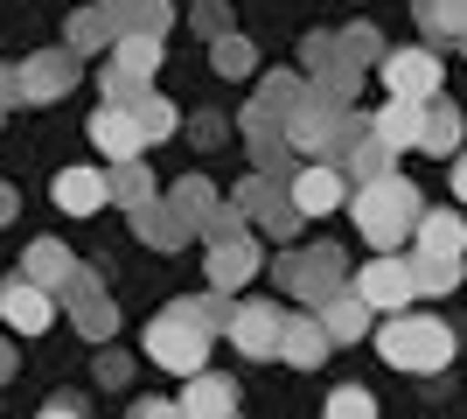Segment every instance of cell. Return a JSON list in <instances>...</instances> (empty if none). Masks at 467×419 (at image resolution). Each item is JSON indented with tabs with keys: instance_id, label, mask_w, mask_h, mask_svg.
<instances>
[{
	"instance_id": "27",
	"label": "cell",
	"mask_w": 467,
	"mask_h": 419,
	"mask_svg": "<svg viewBox=\"0 0 467 419\" xmlns=\"http://www.w3.org/2000/svg\"><path fill=\"white\" fill-rule=\"evenodd\" d=\"M63 42H70L78 57H91V49H105V42H119V36H112V15H105V0L70 15V36H63Z\"/></svg>"
},
{
	"instance_id": "49",
	"label": "cell",
	"mask_w": 467,
	"mask_h": 419,
	"mask_svg": "<svg viewBox=\"0 0 467 419\" xmlns=\"http://www.w3.org/2000/svg\"><path fill=\"white\" fill-rule=\"evenodd\" d=\"M461 49H467V36H461Z\"/></svg>"
},
{
	"instance_id": "39",
	"label": "cell",
	"mask_w": 467,
	"mask_h": 419,
	"mask_svg": "<svg viewBox=\"0 0 467 419\" xmlns=\"http://www.w3.org/2000/svg\"><path fill=\"white\" fill-rule=\"evenodd\" d=\"M189 133H195V147H223V140H231V120L202 112V120H189Z\"/></svg>"
},
{
	"instance_id": "47",
	"label": "cell",
	"mask_w": 467,
	"mask_h": 419,
	"mask_svg": "<svg viewBox=\"0 0 467 419\" xmlns=\"http://www.w3.org/2000/svg\"><path fill=\"white\" fill-rule=\"evenodd\" d=\"M440 7H461V15H467V0H440Z\"/></svg>"
},
{
	"instance_id": "5",
	"label": "cell",
	"mask_w": 467,
	"mask_h": 419,
	"mask_svg": "<svg viewBox=\"0 0 467 419\" xmlns=\"http://www.w3.org/2000/svg\"><path fill=\"white\" fill-rule=\"evenodd\" d=\"M349 168L342 161H307L300 175H286V196H293V210L300 217H335L342 203H349Z\"/></svg>"
},
{
	"instance_id": "18",
	"label": "cell",
	"mask_w": 467,
	"mask_h": 419,
	"mask_svg": "<svg viewBox=\"0 0 467 419\" xmlns=\"http://www.w3.org/2000/svg\"><path fill=\"white\" fill-rule=\"evenodd\" d=\"M133 238H140V245H154V252H182L195 231L182 224L175 203H161V196H154V203H140V210H133Z\"/></svg>"
},
{
	"instance_id": "30",
	"label": "cell",
	"mask_w": 467,
	"mask_h": 419,
	"mask_svg": "<svg viewBox=\"0 0 467 419\" xmlns=\"http://www.w3.org/2000/svg\"><path fill=\"white\" fill-rule=\"evenodd\" d=\"M112 203H126V210L154 203V175H147L140 161H112Z\"/></svg>"
},
{
	"instance_id": "50",
	"label": "cell",
	"mask_w": 467,
	"mask_h": 419,
	"mask_svg": "<svg viewBox=\"0 0 467 419\" xmlns=\"http://www.w3.org/2000/svg\"><path fill=\"white\" fill-rule=\"evenodd\" d=\"M231 419H237V413H231Z\"/></svg>"
},
{
	"instance_id": "36",
	"label": "cell",
	"mask_w": 467,
	"mask_h": 419,
	"mask_svg": "<svg viewBox=\"0 0 467 419\" xmlns=\"http://www.w3.org/2000/svg\"><path fill=\"white\" fill-rule=\"evenodd\" d=\"M328 419H377V399L363 384H342V392H328Z\"/></svg>"
},
{
	"instance_id": "8",
	"label": "cell",
	"mask_w": 467,
	"mask_h": 419,
	"mask_svg": "<svg viewBox=\"0 0 467 419\" xmlns=\"http://www.w3.org/2000/svg\"><path fill=\"white\" fill-rule=\"evenodd\" d=\"M377 70H384L390 99H411V105L440 99V49H432V42H419V49H390Z\"/></svg>"
},
{
	"instance_id": "48",
	"label": "cell",
	"mask_w": 467,
	"mask_h": 419,
	"mask_svg": "<svg viewBox=\"0 0 467 419\" xmlns=\"http://www.w3.org/2000/svg\"><path fill=\"white\" fill-rule=\"evenodd\" d=\"M0 126H7V105H0Z\"/></svg>"
},
{
	"instance_id": "33",
	"label": "cell",
	"mask_w": 467,
	"mask_h": 419,
	"mask_svg": "<svg viewBox=\"0 0 467 419\" xmlns=\"http://www.w3.org/2000/svg\"><path fill=\"white\" fill-rule=\"evenodd\" d=\"M335 42H342V57H349V63H363V70H377V63L390 57L384 42H377V28H370V21H356V28H342Z\"/></svg>"
},
{
	"instance_id": "15",
	"label": "cell",
	"mask_w": 467,
	"mask_h": 419,
	"mask_svg": "<svg viewBox=\"0 0 467 419\" xmlns=\"http://www.w3.org/2000/svg\"><path fill=\"white\" fill-rule=\"evenodd\" d=\"M258 266H265V252H258V238H223V245H210V259H202V273H210V287H223V294H237L244 279H258Z\"/></svg>"
},
{
	"instance_id": "24",
	"label": "cell",
	"mask_w": 467,
	"mask_h": 419,
	"mask_svg": "<svg viewBox=\"0 0 467 419\" xmlns=\"http://www.w3.org/2000/svg\"><path fill=\"white\" fill-rule=\"evenodd\" d=\"M419 126H426V105H411V99H384V112L370 120V133H377V140H390V147L405 154V147H419Z\"/></svg>"
},
{
	"instance_id": "37",
	"label": "cell",
	"mask_w": 467,
	"mask_h": 419,
	"mask_svg": "<svg viewBox=\"0 0 467 419\" xmlns=\"http://www.w3.org/2000/svg\"><path fill=\"white\" fill-rule=\"evenodd\" d=\"M189 21H195V36H202V42L231 36V0H202V7H189Z\"/></svg>"
},
{
	"instance_id": "31",
	"label": "cell",
	"mask_w": 467,
	"mask_h": 419,
	"mask_svg": "<svg viewBox=\"0 0 467 419\" xmlns=\"http://www.w3.org/2000/svg\"><path fill=\"white\" fill-rule=\"evenodd\" d=\"M133 112H140V126H147V147H154V140H175V133H182V112L161 99V91H147Z\"/></svg>"
},
{
	"instance_id": "6",
	"label": "cell",
	"mask_w": 467,
	"mask_h": 419,
	"mask_svg": "<svg viewBox=\"0 0 467 419\" xmlns=\"http://www.w3.org/2000/svg\"><path fill=\"white\" fill-rule=\"evenodd\" d=\"M349 287L370 300V308H384V315H405L411 300H419V273H411V259H398V252H377Z\"/></svg>"
},
{
	"instance_id": "25",
	"label": "cell",
	"mask_w": 467,
	"mask_h": 419,
	"mask_svg": "<svg viewBox=\"0 0 467 419\" xmlns=\"http://www.w3.org/2000/svg\"><path fill=\"white\" fill-rule=\"evenodd\" d=\"M112 63L154 84V70L168 63V36H119V42H112Z\"/></svg>"
},
{
	"instance_id": "23",
	"label": "cell",
	"mask_w": 467,
	"mask_h": 419,
	"mask_svg": "<svg viewBox=\"0 0 467 419\" xmlns=\"http://www.w3.org/2000/svg\"><path fill=\"white\" fill-rule=\"evenodd\" d=\"M279 357L293 363V371H314V363L328 357V329L314 315H286V342H279Z\"/></svg>"
},
{
	"instance_id": "19",
	"label": "cell",
	"mask_w": 467,
	"mask_h": 419,
	"mask_svg": "<svg viewBox=\"0 0 467 419\" xmlns=\"http://www.w3.org/2000/svg\"><path fill=\"white\" fill-rule=\"evenodd\" d=\"M411 245H419L426 259H461L467 252V217L461 210H426L419 231H411Z\"/></svg>"
},
{
	"instance_id": "34",
	"label": "cell",
	"mask_w": 467,
	"mask_h": 419,
	"mask_svg": "<svg viewBox=\"0 0 467 419\" xmlns=\"http://www.w3.org/2000/svg\"><path fill=\"white\" fill-rule=\"evenodd\" d=\"M189 308H195V321H202L210 336H231V321H237V300L223 294V287H210V294H202V300H189Z\"/></svg>"
},
{
	"instance_id": "40",
	"label": "cell",
	"mask_w": 467,
	"mask_h": 419,
	"mask_svg": "<svg viewBox=\"0 0 467 419\" xmlns=\"http://www.w3.org/2000/svg\"><path fill=\"white\" fill-rule=\"evenodd\" d=\"M0 105H28V78H21V63H0Z\"/></svg>"
},
{
	"instance_id": "7",
	"label": "cell",
	"mask_w": 467,
	"mask_h": 419,
	"mask_svg": "<svg viewBox=\"0 0 467 419\" xmlns=\"http://www.w3.org/2000/svg\"><path fill=\"white\" fill-rule=\"evenodd\" d=\"M57 300L70 308V321H78V336H84V342H112L119 308L105 300V273H98V266H78V279H70Z\"/></svg>"
},
{
	"instance_id": "14",
	"label": "cell",
	"mask_w": 467,
	"mask_h": 419,
	"mask_svg": "<svg viewBox=\"0 0 467 419\" xmlns=\"http://www.w3.org/2000/svg\"><path fill=\"white\" fill-rule=\"evenodd\" d=\"M49 203H57L63 217H98L105 203H112V175L105 168H63L49 182Z\"/></svg>"
},
{
	"instance_id": "32",
	"label": "cell",
	"mask_w": 467,
	"mask_h": 419,
	"mask_svg": "<svg viewBox=\"0 0 467 419\" xmlns=\"http://www.w3.org/2000/svg\"><path fill=\"white\" fill-rule=\"evenodd\" d=\"M98 91H105V105H140L154 84L133 78V70H119V63H105V70H98Z\"/></svg>"
},
{
	"instance_id": "13",
	"label": "cell",
	"mask_w": 467,
	"mask_h": 419,
	"mask_svg": "<svg viewBox=\"0 0 467 419\" xmlns=\"http://www.w3.org/2000/svg\"><path fill=\"white\" fill-rule=\"evenodd\" d=\"M21 78H28V105H49V99H63V91L84 78V57L63 42V49H42V57H28V63H21Z\"/></svg>"
},
{
	"instance_id": "11",
	"label": "cell",
	"mask_w": 467,
	"mask_h": 419,
	"mask_svg": "<svg viewBox=\"0 0 467 419\" xmlns=\"http://www.w3.org/2000/svg\"><path fill=\"white\" fill-rule=\"evenodd\" d=\"M231 342H237L252 363H273V357H279V342H286V308H279V300H237Z\"/></svg>"
},
{
	"instance_id": "42",
	"label": "cell",
	"mask_w": 467,
	"mask_h": 419,
	"mask_svg": "<svg viewBox=\"0 0 467 419\" xmlns=\"http://www.w3.org/2000/svg\"><path fill=\"white\" fill-rule=\"evenodd\" d=\"M98 384H126V357H112V350H98Z\"/></svg>"
},
{
	"instance_id": "21",
	"label": "cell",
	"mask_w": 467,
	"mask_h": 419,
	"mask_svg": "<svg viewBox=\"0 0 467 419\" xmlns=\"http://www.w3.org/2000/svg\"><path fill=\"white\" fill-rule=\"evenodd\" d=\"M21 273L36 279V287H49V294H63V287L78 279V259H70V245H63V238H36V245H28V259H21Z\"/></svg>"
},
{
	"instance_id": "3",
	"label": "cell",
	"mask_w": 467,
	"mask_h": 419,
	"mask_svg": "<svg viewBox=\"0 0 467 419\" xmlns=\"http://www.w3.org/2000/svg\"><path fill=\"white\" fill-rule=\"evenodd\" d=\"M147 363H161V371H175V378H195V371H210V329L195 321L189 300H175V308H161L154 321H147Z\"/></svg>"
},
{
	"instance_id": "12",
	"label": "cell",
	"mask_w": 467,
	"mask_h": 419,
	"mask_svg": "<svg viewBox=\"0 0 467 419\" xmlns=\"http://www.w3.org/2000/svg\"><path fill=\"white\" fill-rule=\"evenodd\" d=\"M84 133H91V147L105 161H140V154H147V126H140L133 105H105V99H98V112L84 120Z\"/></svg>"
},
{
	"instance_id": "45",
	"label": "cell",
	"mask_w": 467,
	"mask_h": 419,
	"mask_svg": "<svg viewBox=\"0 0 467 419\" xmlns=\"http://www.w3.org/2000/svg\"><path fill=\"white\" fill-rule=\"evenodd\" d=\"M15 210H21V196L7 189V182H0V224H15Z\"/></svg>"
},
{
	"instance_id": "29",
	"label": "cell",
	"mask_w": 467,
	"mask_h": 419,
	"mask_svg": "<svg viewBox=\"0 0 467 419\" xmlns=\"http://www.w3.org/2000/svg\"><path fill=\"white\" fill-rule=\"evenodd\" d=\"M210 63H216V78H252V70H258V49L244 36H216L210 42Z\"/></svg>"
},
{
	"instance_id": "1",
	"label": "cell",
	"mask_w": 467,
	"mask_h": 419,
	"mask_svg": "<svg viewBox=\"0 0 467 419\" xmlns=\"http://www.w3.org/2000/svg\"><path fill=\"white\" fill-rule=\"evenodd\" d=\"M349 210H356V231H363L377 252H398V245L419 231V217H426V203H419V189H411L405 175L363 182V189L349 196Z\"/></svg>"
},
{
	"instance_id": "43",
	"label": "cell",
	"mask_w": 467,
	"mask_h": 419,
	"mask_svg": "<svg viewBox=\"0 0 467 419\" xmlns=\"http://www.w3.org/2000/svg\"><path fill=\"white\" fill-rule=\"evenodd\" d=\"M36 419H84V405H78V399H57V405H42Z\"/></svg>"
},
{
	"instance_id": "44",
	"label": "cell",
	"mask_w": 467,
	"mask_h": 419,
	"mask_svg": "<svg viewBox=\"0 0 467 419\" xmlns=\"http://www.w3.org/2000/svg\"><path fill=\"white\" fill-rule=\"evenodd\" d=\"M15 371H21V357H15V342H7V336H0V384H7V378H15Z\"/></svg>"
},
{
	"instance_id": "26",
	"label": "cell",
	"mask_w": 467,
	"mask_h": 419,
	"mask_svg": "<svg viewBox=\"0 0 467 419\" xmlns=\"http://www.w3.org/2000/svg\"><path fill=\"white\" fill-rule=\"evenodd\" d=\"M168 203H175V210H182V224H189L195 238H202V224H210L216 210H223V203H216V189H210V182H202V175H182L175 189H168Z\"/></svg>"
},
{
	"instance_id": "46",
	"label": "cell",
	"mask_w": 467,
	"mask_h": 419,
	"mask_svg": "<svg viewBox=\"0 0 467 419\" xmlns=\"http://www.w3.org/2000/svg\"><path fill=\"white\" fill-rule=\"evenodd\" d=\"M453 196H461V210H467V154L453 161Z\"/></svg>"
},
{
	"instance_id": "38",
	"label": "cell",
	"mask_w": 467,
	"mask_h": 419,
	"mask_svg": "<svg viewBox=\"0 0 467 419\" xmlns=\"http://www.w3.org/2000/svg\"><path fill=\"white\" fill-rule=\"evenodd\" d=\"M244 224H252V217H244L237 203H223V210H216V217L202 224V238H210V245H223V238H244Z\"/></svg>"
},
{
	"instance_id": "10",
	"label": "cell",
	"mask_w": 467,
	"mask_h": 419,
	"mask_svg": "<svg viewBox=\"0 0 467 419\" xmlns=\"http://www.w3.org/2000/svg\"><path fill=\"white\" fill-rule=\"evenodd\" d=\"M57 308H63V300L49 294V287H36L28 273L0 279V321H7L15 336H49V321H57Z\"/></svg>"
},
{
	"instance_id": "16",
	"label": "cell",
	"mask_w": 467,
	"mask_h": 419,
	"mask_svg": "<svg viewBox=\"0 0 467 419\" xmlns=\"http://www.w3.org/2000/svg\"><path fill=\"white\" fill-rule=\"evenodd\" d=\"M182 413H189V419H231L237 413V378H223V371H195V378H182Z\"/></svg>"
},
{
	"instance_id": "4",
	"label": "cell",
	"mask_w": 467,
	"mask_h": 419,
	"mask_svg": "<svg viewBox=\"0 0 467 419\" xmlns=\"http://www.w3.org/2000/svg\"><path fill=\"white\" fill-rule=\"evenodd\" d=\"M273 287H279V294H300L307 308H321L328 294H342V252H335V245L279 252V259H273Z\"/></svg>"
},
{
	"instance_id": "35",
	"label": "cell",
	"mask_w": 467,
	"mask_h": 419,
	"mask_svg": "<svg viewBox=\"0 0 467 419\" xmlns=\"http://www.w3.org/2000/svg\"><path fill=\"white\" fill-rule=\"evenodd\" d=\"M411 273H419V294H453L461 287V259H411Z\"/></svg>"
},
{
	"instance_id": "41",
	"label": "cell",
	"mask_w": 467,
	"mask_h": 419,
	"mask_svg": "<svg viewBox=\"0 0 467 419\" xmlns=\"http://www.w3.org/2000/svg\"><path fill=\"white\" fill-rule=\"evenodd\" d=\"M133 419H189V413H182V399H140Z\"/></svg>"
},
{
	"instance_id": "20",
	"label": "cell",
	"mask_w": 467,
	"mask_h": 419,
	"mask_svg": "<svg viewBox=\"0 0 467 419\" xmlns=\"http://www.w3.org/2000/svg\"><path fill=\"white\" fill-rule=\"evenodd\" d=\"M461 133H467V120H461V105L440 91V99H426V126H419V154H461Z\"/></svg>"
},
{
	"instance_id": "28",
	"label": "cell",
	"mask_w": 467,
	"mask_h": 419,
	"mask_svg": "<svg viewBox=\"0 0 467 419\" xmlns=\"http://www.w3.org/2000/svg\"><path fill=\"white\" fill-rule=\"evenodd\" d=\"M258 105H265V112H273V120H293V112H300V105H307V84L293 78V70H273V78L258 84Z\"/></svg>"
},
{
	"instance_id": "2",
	"label": "cell",
	"mask_w": 467,
	"mask_h": 419,
	"mask_svg": "<svg viewBox=\"0 0 467 419\" xmlns=\"http://www.w3.org/2000/svg\"><path fill=\"white\" fill-rule=\"evenodd\" d=\"M453 329L440 315H390L384 329H377V357L390 363V371H411V378H426V371H447L453 363Z\"/></svg>"
},
{
	"instance_id": "9",
	"label": "cell",
	"mask_w": 467,
	"mask_h": 419,
	"mask_svg": "<svg viewBox=\"0 0 467 419\" xmlns=\"http://www.w3.org/2000/svg\"><path fill=\"white\" fill-rule=\"evenodd\" d=\"M237 210L258 224V231H273V238H293L300 231V210H293V196H286V182L279 175H244V189H237Z\"/></svg>"
},
{
	"instance_id": "17",
	"label": "cell",
	"mask_w": 467,
	"mask_h": 419,
	"mask_svg": "<svg viewBox=\"0 0 467 419\" xmlns=\"http://www.w3.org/2000/svg\"><path fill=\"white\" fill-rule=\"evenodd\" d=\"M370 315H377V308L356 294V287H342V294H328L321 308H314V321L328 329V342H363V336H370Z\"/></svg>"
},
{
	"instance_id": "22",
	"label": "cell",
	"mask_w": 467,
	"mask_h": 419,
	"mask_svg": "<svg viewBox=\"0 0 467 419\" xmlns=\"http://www.w3.org/2000/svg\"><path fill=\"white\" fill-rule=\"evenodd\" d=\"M105 15H112V36H168L175 7L168 0H105Z\"/></svg>"
}]
</instances>
